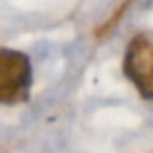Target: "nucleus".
<instances>
[{"label":"nucleus","mask_w":153,"mask_h":153,"mask_svg":"<svg viewBox=\"0 0 153 153\" xmlns=\"http://www.w3.org/2000/svg\"><path fill=\"white\" fill-rule=\"evenodd\" d=\"M33 70L27 54L14 49H0V103L18 105L29 99Z\"/></svg>","instance_id":"obj_1"},{"label":"nucleus","mask_w":153,"mask_h":153,"mask_svg":"<svg viewBox=\"0 0 153 153\" xmlns=\"http://www.w3.org/2000/svg\"><path fill=\"white\" fill-rule=\"evenodd\" d=\"M122 72L143 99L153 101V31H142L130 39Z\"/></svg>","instance_id":"obj_2"}]
</instances>
